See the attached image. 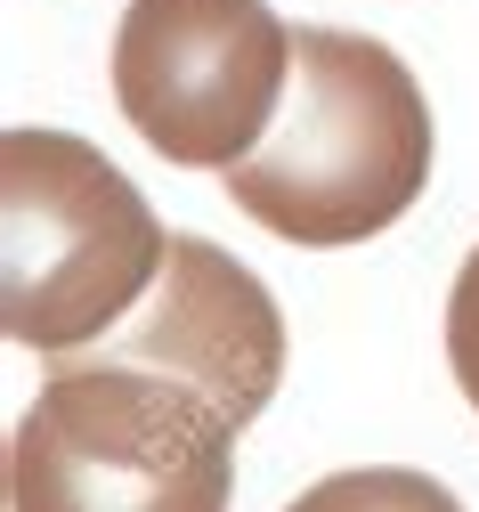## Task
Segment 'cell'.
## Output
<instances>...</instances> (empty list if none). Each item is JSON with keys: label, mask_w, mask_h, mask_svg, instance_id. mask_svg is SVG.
Returning <instances> with one entry per match:
<instances>
[{"label": "cell", "mask_w": 479, "mask_h": 512, "mask_svg": "<svg viewBox=\"0 0 479 512\" xmlns=\"http://www.w3.org/2000/svg\"><path fill=\"white\" fill-rule=\"evenodd\" d=\"M431 98L390 41L301 25L293 33V90L268 139L220 171V196L268 236L341 252L398 228L431 187Z\"/></svg>", "instance_id": "6da1fadb"}, {"label": "cell", "mask_w": 479, "mask_h": 512, "mask_svg": "<svg viewBox=\"0 0 479 512\" xmlns=\"http://www.w3.org/2000/svg\"><path fill=\"white\" fill-rule=\"evenodd\" d=\"M171 236L155 204L90 139L0 131V326L17 350L74 358L155 293Z\"/></svg>", "instance_id": "7a4b0ae2"}, {"label": "cell", "mask_w": 479, "mask_h": 512, "mask_svg": "<svg viewBox=\"0 0 479 512\" xmlns=\"http://www.w3.org/2000/svg\"><path fill=\"white\" fill-rule=\"evenodd\" d=\"M236 415L155 366H57L9 431V512H228Z\"/></svg>", "instance_id": "3957f363"}, {"label": "cell", "mask_w": 479, "mask_h": 512, "mask_svg": "<svg viewBox=\"0 0 479 512\" xmlns=\"http://www.w3.org/2000/svg\"><path fill=\"white\" fill-rule=\"evenodd\" d=\"M293 90V25L268 0H122L114 106L163 163H244Z\"/></svg>", "instance_id": "277c9868"}, {"label": "cell", "mask_w": 479, "mask_h": 512, "mask_svg": "<svg viewBox=\"0 0 479 512\" xmlns=\"http://www.w3.org/2000/svg\"><path fill=\"white\" fill-rule=\"evenodd\" d=\"M98 358L195 382V391L212 407H228L236 431H244V423L268 415V399H277V382H285V309L212 236H171V261H163L155 293L114 326V342Z\"/></svg>", "instance_id": "5b68a950"}, {"label": "cell", "mask_w": 479, "mask_h": 512, "mask_svg": "<svg viewBox=\"0 0 479 512\" xmlns=\"http://www.w3.org/2000/svg\"><path fill=\"white\" fill-rule=\"evenodd\" d=\"M285 512H463V496L431 472H406V464H358V472H325Z\"/></svg>", "instance_id": "8992f818"}, {"label": "cell", "mask_w": 479, "mask_h": 512, "mask_svg": "<svg viewBox=\"0 0 479 512\" xmlns=\"http://www.w3.org/2000/svg\"><path fill=\"white\" fill-rule=\"evenodd\" d=\"M447 374H455L463 407L479 415V244L463 252L455 293H447Z\"/></svg>", "instance_id": "52a82bcc"}]
</instances>
